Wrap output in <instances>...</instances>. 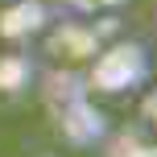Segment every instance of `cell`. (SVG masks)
Wrapping results in <instances>:
<instances>
[{
	"label": "cell",
	"instance_id": "obj_1",
	"mask_svg": "<svg viewBox=\"0 0 157 157\" xmlns=\"http://www.w3.org/2000/svg\"><path fill=\"white\" fill-rule=\"evenodd\" d=\"M112 37H120V17L116 13H103V17H71V13H62L58 21L46 25L41 46H46V54L58 66H87L99 54V46L112 41Z\"/></svg>",
	"mask_w": 157,
	"mask_h": 157
},
{
	"label": "cell",
	"instance_id": "obj_2",
	"mask_svg": "<svg viewBox=\"0 0 157 157\" xmlns=\"http://www.w3.org/2000/svg\"><path fill=\"white\" fill-rule=\"evenodd\" d=\"M83 78L91 95H128L149 83V50L132 37H112L83 66Z\"/></svg>",
	"mask_w": 157,
	"mask_h": 157
},
{
	"label": "cell",
	"instance_id": "obj_3",
	"mask_svg": "<svg viewBox=\"0 0 157 157\" xmlns=\"http://www.w3.org/2000/svg\"><path fill=\"white\" fill-rule=\"evenodd\" d=\"M50 116H54L62 141L75 145V149H95V145H103V136L112 132L108 112L95 103L91 91H78V95H71V99L54 103V108H50Z\"/></svg>",
	"mask_w": 157,
	"mask_h": 157
},
{
	"label": "cell",
	"instance_id": "obj_4",
	"mask_svg": "<svg viewBox=\"0 0 157 157\" xmlns=\"http://www.w3.org/2000/svg\"><path fill=\"white\" fill-rule=\"evenodd\" d=\"M50 21H54V4L46 0H8L0 13V37L13 46H29L46 33Z\"/></svg>",
	"mask_w": 157,
	"mask_h": 157
},
{
	"label": "cell",
	"instance_id": "obj_5",
	"mask_svg": "<svg viewBox=\"0 0 157 157\" xmlns=\"http://www.w3.org/2000/svg\"><path fill=\"white\" fill-rule=\"evenodd\" d=\"M33 83H37V58L29 50H13L0 58V95L21 99L25 91H33Z\"/></svg>",
	"mask_w": 157,
	"mask_h": 157
},
{
	"label": "cell",
	"instance_id": "obj_6",
	"mask_svg": "<svg viewBox=\"0 0 157 157\" xmlns=\"http://www.w3.org/2000/svg\"><path fill=\"white\" fill-rule=\"evenodd\" d=\"M132 0H54V13L71 17H103V13H124Z\"/></svg>",
	"mask_w": 157,
	"mask_h": 157
}]
</instances>
